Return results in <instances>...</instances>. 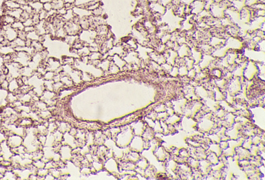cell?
<instances>
[{
    "label": "cell",
    "instance_id": "obj_1",
    "mask_svg": "<svg viewBox=\"0 0 265 180\" xmlns=\"http://www.w3.org/2000/svg\"><path fill=\"white\" fill-rule=\"evenodd\" d=\"M4 11L12 10L20 7V5L16 1L7 0L4 2Z\"/></svg>",
    "mask_w": 265,
    "mask_h": 180
},
{
    "label": "cell",
    "instance_id": "obj_2",
    "mask_svg": "<svg viewBox=\"0 0 265 180\" xmlns=\"http://www.w3.org/2000/svg\"><path fill=\"white\" fill-rule=\"evenodd\" d=\"M4 11V14H7L11 15L15 19V20H19L21 18L22 14V10L20 7L12 10H5Z\"/></svg>",
    "mask_w": 265,
    "mask_h": 180
},
{
    "label": "cell",
    "instance_id": "obj_3",
    "mask_svg": "<svg viewBox=\"0 0 265 180\" xmlns=\"http://www.w3.org/2000/svg\"><path fill=\"white\" fill-rule=\"evenodd\" d=\"M28 4L33 9L35 13H38L39 11L43 9V3H42L39 1L29 2Z\"/></svg>",
    "mask_w": 265,
    "mask_h": 180
},
{
    "label": "cell",
    "instance_id": "obj_4",
    "mask_svg": "<svg viewBox=\"0 0 265 180\" xmlns=\"http://www.w3.org/2000/svg\"><path fill=\"white\" fill-rule=\"evenodd\" d=\"M1 21L4 25H11L15 21L13 17L7 14H4L1 17Z\"/></svg>",
    "mask_w": 265,
    "mask_h": 180
},
{
    "label": "cell",
    "instance_id": "obj_5",
    "mask_svg": "<svg viewBox=\"0 0 265 180\" xmlns=\"http://www.w3.org/2000/svg\"><path fill=\"white\" fill-rule=\"evenodd\" d=\"M14 51H15V49L11 47L10 45L0 47V53L2 54H10L13 53Z\"/></svg>",
    "mask_w": 265,
    "mask_h": 180
},
{
    "label": "cell",
    "instance_id": "obj_6",
    "mask_svg": "<svg viewBox=\"0 0 265 180\" xmlns=\"http://www.w3.org/2000/svg\"><path fill=\"white\" fill-rule=\"evenodd\" d=\"M64 2L63 0H53L52 2L53 9L58 10L59 9L64 7Z\"/></svg>",
    "mask_w": 265,
    "mask_h": 180
},
{
    "label": "cell",
    "instance_id": "obj_7",
    "mask_svg": "<svg viewBox=\"0 0 265 180\" xmlns=\"http://www.w3.org/2000/svg\"><path fill=\"white\" fill-rule=\"evenodd\" d=\"M11 27L13 29L16 30L17 31H20V30H23L25 28V26L23 25V22L21 21L20 20H15V22L11 25Z\"/></svg>",
    "mask_w": 265,
    "mask_h": 180
},
{
    "label": "cell",
    "instance_id": "obj_8",
    "mask_svg": "<svg viewBox=\"0 0 265 180\" xmlns=\"http://www.w3.org/2000/svg\"><path fill=\"white\" fill-rule=\"evenodd\" d=\"M39 37H40V36L38 35V34L37 33L35 30L31 32L27 33V38L29 39L32 41H39Z\"/></svg>",
    "mask_w": 265,
    "mask_h": 180
},
{
    "label": "cell",
    "instance_id": "obj_9",
    "mask_svg": "<svg viewBox=\"0 0 265 180\" xmlns=\"http://www.w3.org/2000/svg\"><path fill=\"white\" fill-rule=\"evenodd\" d=\"M31 46L33 48L35 52L42 51L43 50V45L39 41H32Z\"/></svg>",
    "mask_w": 265,
    "mask_h": 180
},
{
    "label": "cell",
    "instance_id": "obj_10",
    "mask_svg": "<svg viewBox=\"0 0 265 180\" xmlns=\"http://www.w3.org/2000/svg\"><path fill=\"white\" fill-rule=\"evenodd\" d=\"M38 15L39 17V19L41 20H43L47 18V12L45 11L44 9L41 10V11L38 12Z\"/></svg>",
    "mask_w": 265,
    "mask_h": 180
},
{
    "label": "cell",
    "instance_id": "obj_11",
    "mask_svg": "<svg viewBox=\"0 0 265 180\" xmlns=\"http://www.w3.org/2000/svg\"><path fill=\"white\" fill-rule=\"evenodd\" d=\"M43 9L47 12L51 11L53 9L52 2H48L43 4Z\"/></svg>",
    "mask_w": 265,
    "mask_h": 180
},
{
    "label": "cell",
    "instance_id": "obj_12",
    "mask_svg": "<svg viewBox=\"0 0 265 180\" xmlns=\"http://www.w3.org/2000/svg\"><path fill=\"white\" fill-rule=\"evenodd\" d=\"M23 25L25 27L34 26L33 21V19L31 18H29L26 19L23 22Z\"/></svg>",
    "mask_w": 265,
    "mask_h": 180
},
{
    "label": "cell",
    "instance_id": "obj_13",
    "mask_svg": "<svg viewBox=\"0 0 265 180\" xmlns=\"http://www.w3.org/2000/svg\"><path fill=\"white\" fill-rule=\"evenodd\" d=\"M18 37L23 40H26L27 38V33L24 30L18 31Z\"/></svg>",
    "mask_w": 265,
    "mask_h": 180
},
{
    "label": "cell",
    "instance_id": "obj_14",
    "mask_svg": "<svg viewBox=\"0 0 265 180\" xmlns=\"http://www.w3.org/2000/svg\"><path fill=\"white\" fill-rule=\"evenodd\" d=\"M35 30V26H28V27H25L24 28V31L26 32V33H29L32 31H33Z\"/></svg>",
    "mask_w": 265,
    "mask_h": 180
},
{
    "label": "cell",
    "instance_id": "obj_15",
    "mask_svg": "<svg viewBox=\"0 0 265 180\" xmlns=\"http://www.w3.org/2000/svg\"><path fill=\"white\" fill-rule=\"evenodd\" d=\"M32 41H31V40H30L29 39L27 38L26 40H25V46H27V47H30V46H31Z\"/></svg>",
    "mask_w": 265,
    "mask_h": 180
},
{
    "label": "cell",
    "instance_id": "obj_16",
    "mask_svg": "<svg viewBox=\"0 0 265 180\" xmlns=\"http://www.w3.org/2000/svg\"><path fill=\"white\" fill-rule=\"evenodd\" d=\"M65 3L74 4L75 0H63Z\"/></svg>",
    "mask_w": 265,
    "mask_h": 180
},
{
    "label": "cell",
    "instance_id": "obj_17",
    "mask_svg": "<svg viewBox=\"0 0 265 180\" xmlns=\"http://www.w3.org/2000/svg\"><path fill=\"white\" fill-rule=\"evenodd\" d=\"M53 0H39V1L41 2L42 3H48V2H52Z\"/></svg>",
    "mask_w": 265,
    "mask_h": 180
},
{
    "label": "cell",
    "instance_id": "obj_18",
    "mask_svg": "<svg viewBox=\"0 0 265 180\" xmlns=\"http://www.w3.org/2000/svg\"><path fill=\"white\" fill-rule=\"evenodd\" d=\"M11 1H17V0H11Z\"/></svg>",
    "mask_w": 265,
    "mask_h": 180
}]
</instances>
